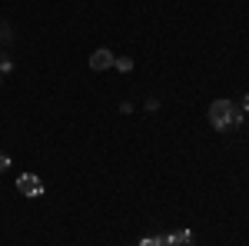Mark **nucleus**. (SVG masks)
Wrapping results in <instances>:
<instances>
[{
	"instance_id": "1",
	"label": "nucleus",
	"mask_w": 249,
	"mask_h": 246,
	"mask_svg": "<svg viewBox=\"0 0 249 246\" xmlns=\"http://www.w3.org/2000/svg\"><path fill=\"white\" fill-rule=\"evenodd\" d=\"M210 123L216 130H230L236 123H243V110H239L232 100H216L210 107Z\"/></svg>"
},
{
	"instance_id": "2",
	"label": "nucleus",
	"mask_w": 249,
	"mask_h": 246,
	"mask_svg": "<svg viewBox=\"0 0 249 246\" xmlns=\"http://www.w3.org/2000/svg\"><path fill=\"white\" fill-rule=\"evenodd\" d=\"M17 189L23 196H40L43 193V180L37 173H23V176H17Z\"/></svg>"
},
{
	"instance_id": "3",
	"label": "nucleus",
	"mask_w": 249,
	"mask_h": 246,
	"mask_svg": "<svg viewBox=\"0 0 249 246\" xmlns=\"http://www.w3.org/2000/svg\"><path fill=\"white\" fill-rule=\"evenodd\" d=\"M113 54H110V50H107V47H103V50H93V57H90V70H110V67H113Z\"/></svg>"
},
{
	"instance_id": "4",
	"label": "nucleus",
	"mask_w": 249,
	"mask_h": 246,
	"mask_svg": "<svg viewBox=\"0 0 249 246\" xmlns=\"http://www.w3.org/2000/svg\"><path fill=\"white\" fill-rule=\"evenodd\" d=\"M166 246H193V229H176L166 236Z\"/></svg>"
},
{
	"instance_id": "5",
	"label": "nucleus",
	"mask_w": 249,
	"mask_h": 246,
	"mask_svg": "<svg viewBox=\"0 0 249 246\" xmlns=\"http://www.w3.org/2000/svg\"><path fill=\"white\" fill-rule=\"evenodd\" d=\"M113 67L126 74V70H133V60H130V57H116V60H113Z\"/></svg>"
},
{
	"instance_id": "6",
	"label": "nucleus",
	"mask_w": 249,
	"mask_h": 246,
	"mask_svg": "<svg viewBox=\"0 0 249 246\" xmlns=\"http://www.w3.org/2000/svg\"><path fill=\"white\" fill-rule=\"evenodd\" d=\"M140 246H166V240H163V236H146Z\"/></svg>"
},
{
	"instance_id": "7",
	"label": "nucleus",
	"mask_w": 249,
	"mask_h": 246,
	"mask_svg": "<svg viewBox=\"0 0 249 246\" xmlns=\"http://www.w3.org/2000/svg\"><path fill=\"white\" fill-rule=\"evenodd\" d=\"M7 40H10V27H3V23H0V43H7Z\"/></svg>"
},
{
	"instance_id": "8",
	"label": "nucleus",
	"mask_w": 249,
	"mask_h": 246,
	"mask_svg": "<svg viewBox=\"0 0 249 246\" xmlns=\"http://www.w3.org/2000/svg\"><path fill=\"white\" fill-rule=\"evenodd\" d=\"M7 167H10V156H7V153H0V170H7Z\"/></svg>"
},
{
	"instance_id": "9",
	"label": "nucleus",
	"mask_w": 249,
	"mask_h": 246,
	"mask_svg": "<svg viewBox=\"0 0 249 246\" xmlns=\"http://www.w3.org/2000/svg\"><path fill=\"white\" fill-rule=\"evenodd\" d=\"M243 110H246V114H249V94L243 96Z\"/></svg>"
}]
</instances>
